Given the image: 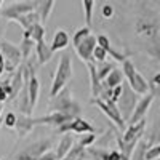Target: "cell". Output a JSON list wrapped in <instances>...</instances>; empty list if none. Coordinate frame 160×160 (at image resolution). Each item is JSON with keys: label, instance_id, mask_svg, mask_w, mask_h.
<instances>
[{"label": "cell", "instance_id": "cell-1", "mask_svg": "<svg viewBox=\"0 0 160 160\" xmlns=\"http://www.w3.org/2000/svg\"><path fill=\"white\" fill-rule=\"evenodd\" d=\"M48 109H50V112H58L62 115H68L71 118L80 117V112H82V108L72 98V93L69 88H64L56 96H53L48 104Z\"/></svg>", "mask_w": 160, "mask_h": 160}, {"label": "cell", "instance_id": "cell-2", "mask_svg": "<svg viewBox=\"0 0 160 160\" xmlns=\"http://www.w3.org/2000/svg\"><path fill=\"white\" fill-rule=\"evenodd\" d=\"M71 80H72V61H71V56L68 53H64L59 58L55 77H53V83H51V90H50L51 98L56 96L61 90L68 88Z\"/></svg>", "mask_w": 160, "mask_h": 160}, {"label": "cell", "instance_id": "cell-3", "mask_svg": "<svg viewBox=\"0 0 160 160\" xmlns=\"http://www.w3.org/2000/svg\"><path fill=\"white\" fill-rule=\"evenodd\" d=\"M122 74L123 77L127 78V85L136 93L138 96H144V95H148L149 93V87H148V80H146L139 72L138 69L135 68V64L131 62V59H125L122 62Z\"/></svg>", "mask_w": 160, "mask_h": 160}, {"label": "cell", "instance_id": "cell-4", "mask_svg": "<svg viewBox=\"0 0 160 160\" xmlns=\"http://www.w3.org/2000/svg\"><path fill=\"white\" fill-rule=\"evenodd\" d=\"M138 101H139V96L127 85V82H122V93H120V96H118L115 106H117V109H118V112H120V115H122L125 123L128 122V118L131 117V114H133V111H135Z\"/></svg>", "mask_w": 160, "mask_h": 160}, {"label": "cell", "instance_id": "cell-5", "mask_svg": "<svg viewBox=\"0 0 160 160\" xmlns=\"http://www.w3.org/2000/svg\"><path fill=\"white\" fill-rule=\"evenodd\" d=\"M0 55L5 59V71L8 72H15L19 66H21V51L18 45L8 42V40H0Z\"/></svg>", "mask_w": 160, "mask_h": 160}, {"label": "cell", "instance_id": "cell-6", "mask_svg": "<svg viewBox=\"0 0 160 160\" xmlns=\"http://www.w3.org/2000/svg\"><path fill=\"white\" fill-rule=\"evenodd\" d=\"M136 34L142 38H146L151 43H158V32H160V24L158 19L154 18H138L135 24Z\"/></svg>", "mask_w": 160, "mask_h": 160}, {"label": "cell", "instance_id": "cell-7", "mask_svg": "<svg viewBox=\"0 0 160 160\" xmlns=\"http://www.w3.org/2000/svg\"><path fill=\"white\" fill-rule=\"evenodd\" d=\"M53 148V139L45 138V139H37L28 148H24L21 152L15 155V160H38L40 155H43L47 151Z\"/></svg>", "mask_w": 160, "mask_h": 160}, {"label": "cell", "instance_id": "cell-8", "mask_svg": "<svg viewBox=\"0 0 160 160\" xmlns=\"http://www.w3.org/2000/svg\"><path fill=\"white\" fill-rule=\"evenodd\" d=\"M37 2L35 0H24V2H15L5 8H0V18L5 21H15L16 18L26 15V13L35 11Z\"/></svg>", "mask_w": 160, "mask_h": 160}, {"label": "cell", "instance_id": "cell-9", "mask_svg": "<svg viewBox=\"0 0 160 160\" xmlns=\"http://www.w3.org/2000/svg\"><path fill=\"white\" fill-rule=\"evenodd\" d=\"M91 104L98 106V108L101 109V112L108 117L118 130H122V131L125 130L127 123L123 122V118H122V115H120L115 102H112V101H101V99H91Z\"/></svg>", "mask_w": 160, "mask_h": 160}, {"label": "cell", "instance_id": "cell-10", "mask_svg": "<svg viewBox=\"0 0 160 160\" xmlns=\"http://www.w3.org/2000/svg\"><path fill=\"white\" fill-rule=\"evenodd\" d=\"M78 133V135H88V133H95V127H93L88 120L82 118V117H75L72 120H69L68 123H64L58 128V133L64 135V133Z\"/></svg>", "mask_w": 160, "mask_h": 160}, {"label": "cell", "instance_id": "cell-11", "mask_svg": "<svg viewBox=\"0 0 160 160\" xmlns=\"http://www.w3.org/2000/svg\"><path fill=\"white\" fill-rule=\"evenodd\" d=\"M154 99H155V98L151 95V93H148V95H144L142 98H139L136 108H135V111H133V114H131V117L128 118L127 123H128V125H135V123L141 122V120H146V115H148V112H149V109H151Z\"/></svg>", "mask_w": 160, "mask_h": 160}, {"label": "cell", "instance_id": "cell-12", "mask_svg": "<svg viewBox=\"0 0 160 160\" xmlns=\"http://www.w3.org/2000/svg\"><path fill=\"white\" fill-rule=\"evenodd\" d=\"M96 35H93V34H90V35H87L82 42H78L75 47H74V50H75V53H77V56L82 59L83 62H90L91 61V55H93V50L96 48Z\"/></svg>", "mask_w": 160, "mask_h": 160}, {"label": "cell", "instance_id": "cell-13", "mask_svg": "<svg viewBox=\"0 0 160 160\" xmlns=\"http://www.w3.org/2000/svg\"><path fill=\"white\" fill-rule=\"evenodd\" d=\"M69 120H72V118L68 117V115H62V114H58V112H50V114L42 115V117H35L34 123H35V127L37 125H51V127L59 128L61 125L68 123Z\"/></svg>", "mask_w": 160, "mask_h": 160}, {"label": "cell", "instance_id": "cell-14", "mask_svg": "<svg viewBox=\"0 0 160 160\" xmlns=\"http://www.w3.org/2000/svg\"><path fill=\"white\" fill-rule=\"evenodd\" d=\"M8 85V99H15L18 95H19V91L24 85V77H22V64L19 66V68L11 74L10 80L7 82Z\"/></svg>", "mask_w": 160, "mask_h": 160}, {"label": "cell", "instance_id": "cell-15", "mask_svg": "<svg viewBox=\"0 0 160 160\" xmlns=\"http://www.w3.org/2000/svg\"><path fill=\"white\" fill-rule=\"evenodd\" d=\"M96 43L108 53V56L109 58H112L114 61H117V62H123L125 59H128V55H125V53H122V51H117L112 45H111V40L106 37V35H98L96 37Z\"/></svg>", "mask_w": 160, "mask_h": 160}, {"label": "cell", "instance_id": "cell-16", "mask_svg": "<svg viewBox=\"0 0 160 160\" xmlns=\"http://www.w3.org/2000/svg\"><path fill=\"white\" fill-rule=\"evenodd\" d=\"M144 130H146V120H141V122H138L135 125H128V128L123 130V135L120 136V141H123V142L139 141V139H142Z\"/></svg>", "mask_w": 160, "mask_h": 160}, {"label": "cell", "instance_id": "cell-17", "mask_svg": "<svg viewBox=\"0 0 160 160\" xmlns=\"http://www.w3.org/2000/svg\"><path fill=\"white\" fill-rule=\"evenodd\" d=\"M35 128V123H34V117L31 115H16V125H15V130L18 133L19 139L24 138L26 135H29V133Z\"/></svg>", "mask_w": 160, "mask_h": 160}, {"label": "cell", "instance_id": "cell-18", "mask_svg": "<svg viewBox=\"0 0 160 160\" xmlns=\"http://www.w3.org/2000/svg\"><path fill=\"white\" fill-rule=\"evenodd\" d=\"M69 42H71V37L69 34L66 32L64 29H58L55 32V35H53V40H51V43H50V48L51 51L55 53V51H61V50H66L69 47Z\"/></svg>", "mask_w": 160, "mask_h": 160}, {"label": "cell", "instance_id": "cell-19", "mask_svg": "<svg viewBox=\"0 0 160 160\" xmlns=\"http://www.w3.org/2000/svg\"><path fill=\"white\" fill-rule=\"evenodd\" d=\"M35 59H37V64L38 66H43V64H47L51 58H53V51H51V48H50V45L45 42V40H42V42H38V43H35Z\"/></svg>", "mask_w": 160, "mask_h": 160}, {"label": "cell", "instance_id": "cell-20", "mask_svg": "<svg viewBox=\"0 0 160 160\" xmlns=\"http://www.w3.org/2000/svg\"><path fill=\"white\" fill-rule=\"evenodd\" d=\"M55 5H56L55 0H42V2H37L35 13H37V16H38L40 24H43V22L48 21V18H50V15H51L53 8H55Z\"/></svg>", "mask_w": 160, "mask_h": 160}, {"label": "cell", "instance_id": "cell-21", "mask_svg": "<svg viewBox=\"0 0 160 160\" xmlns=\"http://www.w3.org/2000/svg\"><path fill=\"white\" fill-rule=\"evenodd\" d=\"M72 146H74V138H72V135H69V133H64V135L61 136V139H59V142H58V148L55 149V154H56L58 160L64 158L66 154L72 149Z\"/></svg>", "mask_w": 160, "mask_h": 160}, {"label": "cell", "instance_id": "cell-22", "mask_svg": "<svg viewBox=\"0 0 160 160\" xmlns=\"http://www.w3.org/2000/svg\"><path fill=\"white\" fill-rule=\"evenodd\" d=\"M87 68H88V74H90V88H91V96H93V99H96V98L99 96L101 82L98 80V75H96L95 62H93V61L87 62Z\"/></svg>", "mask_w": 160, "mask_h": 160}, {"label": "cell", "instance_id": "cell-23", "mask_svg": "<svg viewBox=\"0 0 160 160\" xmlns=\"http://www.w3.org/2000/svg\"><path fill=\"white\" fill-rule=\"evenodd\" d=\"M45 35H47L45 26H43V24H40V22L34 24L28 32H24V34H22L24 38H31L34 43H38V42H42V40H45Z\"/></svg>", "mask_w": 160, "mask_h": 160}, {"label": "cell", "instance_id": "cell-24", "mask_svg": "<svg viewBox=\"0 0 160 160\" xmlns=\"http://www.w3.org/2000/svg\"><path fill=\"white\" fill-rule=\"evenodd\" d=\"M122 82H123V74H122V71H120V69L115 68V69H112L111 74L101 82V85L106 87V88H109V90H112V88H115V87H118V85H122Z\"/></svg>", "mask_w": 160, "mask_h": 160}, {"label": "cell", "instance_id": "cell-25", "mask_svg": "<svg viewBox=\"0 0 160 160\" xmlns=\"http://www.w3.org/2000/svg\"><path fill=\"white\" fill-rule=\"evenodd\" d=\"M21 28H22V31L24 32H28L34 24H37V22H40L38 21V16H37V13L35 11H31V13H26V15H22V16H19V18H16L15 19Z\"/></svg>", "mask_w": 160, "mask_h": 160}, {"label": "cell", "instance_id": "cell-26", "mask_svg": "<svg viewBox=\"0 0 160 160\" xmlns=\"http://www.w3.org/2000/svg\"><path fill=\"white\" fill-rule=\"evenodd\" d=\"M152 144V141H144V139H139L138 144L135 146V149L131 152V157L130 160H144V154L146 151L149 149V146Z\"/></svg>", "mask_w": 160, "mask_h": 160}, {"label": "cell", "instance_id": "cell-27", "mask_svg": "<svg viewBox=\"0 0 160 160\" xmlns=\"http://www.w3.org/2000/svg\"><path fill=\"white\" fill-rule=\"evenodd\" d=\"M95 68H96L98 80H99V82H102V80L111 74V71H112V69H115V64H114L112 61H102V62L95 64Z\"/></svg>", "mask_w": 160, "mask_h": 160}, {"label": "cell", "instance_id": "cell-28", "mask_svg": "<svg viewBox=\"0 0 160 160\" xmlns=\"http://www.w3.org/2000/svg\"><path fill=\"white\" fill-rule=\"evenodd\" d=\"M93 7H95V2H93V0H83L82 2V10H83V15H85V28H88V29H91Z\"/></svg>", "mask_w": 160, "mask_h": 160}, {"label": "cell", "instance_id": "cell-29", "mask_svg": "<svg viewBox=\"0 0 160 160\" xmlns=\"http://www.w3.org/2000/svg\"><path fill=\"white\" fill-rule=\"evenodd\" d=\"M34 47H35V43L32 42L31 38H24V37H22V42H21V45L18 47L19 51H21V58H22V59H29Z\"/></svg>", "mask_w": 160, "mask_h": 160}, {"label": "cell", "instance_id": "cell-30", "mask_svg": "<svg viewBox=\"0 0 160 160\" xmlns=\"http://www.w3.org/2000/svg\"><path fill=\"white\" fill-rule=\"evenodd\" d=\"M91 34V29H88V28H78L77 31H75V34H74V37H72V47H75L78 42H82V40L87 37V35H90Z\"/></svg>", "mask_w": 160, "mask_h": 160}, {"label": "cell", "instance_id": "cell-31", "mask_svg": "<svg viewBox=\"0 0 160 160\" xmlns=\"http://www.w3.org/2000/svg\"><path fill=\"white\" fill-rule=\"evenodd\" d=\"M91 61L98 64V62H102V61H108V53H106L99 45H96V48L93 50V55H91Z\"/></svg>", "mask_w": 160, "mask_h": 160}, {"label": "cell", "instance_id": "cell-32", "mask_svg": "<svg viewBox=\"0 0 160 160\" xmlns=\"http://www.w3.org/2000/svg\"><path fill=\"white\" fill-rule=\"evenodd\" d=\"M160 157V144H151L144 154V160H157Z\"/></svg>", "mask_w": 160, "mask_h": 160}, {"label": "cell", "instance_id": "cell-33", "mask_svg": "<svg viewBox=\"0 0 160 160\" xmlns=\"http://www.w3.org/2000/svg\"><path fill=\"white\" fill-rule=\"evenodd\" d=\"M160 74H155L154 78H152V82H148V87H149V93L155 98L158 95V87H160Z\"/></svg>", "mask_w": 160, "mask_h": 160}, {"label": "cell", "instance_id": "cell-34", "mask_svg": "<svg viewBox=\"0 0 160 160\" xmlns=\"http://www.w3.org/2000/svg\"><path fill=\"white\" fill-rule=\"evenodd\" d=\"M2 125H5L7 128H15V125H16V114L8 112L5 115V118L2 120Z\"/></svg>", "mask_w": 160, "mask_h": 160}, {"label": "cell", "instance_id": "cell-35", "mask_svg": "<svg viewBox=\"0 0 160 160\" xmlns=\"http://www.w3.org/2000/svg\"><path fill=\"white\" fill-rule=\"evenodd\" d=\"M38 160H58V157H56V154H55V149H50V151H47L43 155H40Z\"/></svg>", "mask_w": 160, "mask_h": 160}, {"label": "cell", "instance_id": "cell-36", "mask_svg": "<svg viewBox=\"0 0 160 160\" xmlns=\"http://www.w3.org/2000/svg\"><path fill=\"white\" fill-rule=\"evenodd\" d=\"M112 15H114V7L109 5V3H106V5L102 7V16H104V18H111Z\"/></svg>", "mask_w": 160, "mask_h": 160}, {"label": "cell", "instance_id": "cell-37", "mask_svg": "<svg viewBox=\"0 0 160 160\" xmlns=\"http://www.w3.org/2000/svg\"><path fill=\"white\" fill-rule=\"evenodd\" d=\"M120 93H122V85H118L115 88H112V102H117L118 96H120Z\"/></svg>", "mask_w": 160, "mask_h": 160}, {"label": "cell", "instance_id": "cell-38", "mask_svg": "<svg viewBox=\"0 0 160 160\" xmlns=\"http://www.w3.org/2000/svg\"><path fill=\"white\" fill-rule=\"evenodd\" d=\"M106 160H122V157H120V154H118L117 149H114V151H111V152L108 154Z\"/></svg>", "mask_w": 160, "mask_h": 160}, {"label": "cell", "instance_id": "cell-39", "mask_svg": "<svg viewBox=\"0 0 160 160\" xmlns=\"http://www.w3.org/2000/svg\"><path fill=\"white\" fill-rule=\"evenodd\" d=\"M7 26H8V21H5L3 18H0V40H2L5 31H7Z\"/></svg>", "mask_w": 160, "mask_h": 160}, {"label": "cell", "instance_id": "cell-40", "mask_svg": "<svg viewBox=\"0 0 160 160\" xmlns=\"http://www.w3.org/2000/svg\"><path fill=\"white\" fill-rule=\"evenodd\" d=\"M7 99H8V95H7L5 88L2 87V83H0V102H3V101H7Z\"/></svg>", "mask_w": 160, "mask_h": 160}, {"label": "cell", "instance_id": "cell-41", "mask_svg": "<svg viewBox=\"0 0 160 160\" xmlns=\"http://www.w3.org/2000/svg\"><path fill=\"white\" fill-rule=\"evenodd\" d=\"M3 74H5V59L0 55V75H3Z\"/></svg>", "mask_w": 160, "mask_h": 160}, {"label": "cell", "instance_id": "cell-42", "mask_svg": "<svg viewBox=\"0 0 160 160\" xmlns=\"http://www.w3.org/2000/svg\"><path fill=\"white\" fill-rule=\"evenodd\" d=\"M2 109H3V108H2V106H0V115H2Z\"/></svg>", "mask_w": 160, "mask_h": 160}, {"label": "cell", "instance_id": "cell-43", "mask_svg": "<svg viewBox=\"0 0 160 160\" xmlns=\"http://www.w3.org/2000/svg\"><path fill=\"white\" fill-rule=\"evenodd\" d=\"M3 5V0H0V7H2Z\"/></svg>", "mask_w": 160, "mask_h": 160}, {"label": "cell", "instance_id": "cell-44", "mask_svg": "<svg viewBox=\"0 0 160 160\" xmlns=\"http://www.w3.org/2000/svg\"><path fill=\"white\" fill-rule=\"evenodd\" d=\"M0 127H2V118H0Z\"/></svg>", "mask_w": 160, "mask_h": 160}, {"label": "cell", "instance_id": "cell-45", "mask_svg": "<svg viewBox=\"0 0 160 160\" xmlns=\"http://www.w3.org/2000/svg\"><path fill=\"white\" fill-rule=\"evenodd\" d=\"M0 106H2V102H0Z\"/></svg>", "mask_w": 160, "mask_h": 160}, {"label": "cell", "instance_id": "cell-46", "mask_svg": "<svg viewBox=\"0 0 160 160\" xmlns=\"http://www.w3.org/2000/svg\"><path fill=\"white\" fill-rule=\"evenodd\" d=\"M157 160H158V158H157Z\"/></svg>", "mask_w": 160, "mask_h": 160}]
</instances>
